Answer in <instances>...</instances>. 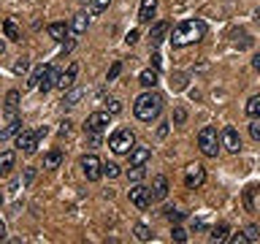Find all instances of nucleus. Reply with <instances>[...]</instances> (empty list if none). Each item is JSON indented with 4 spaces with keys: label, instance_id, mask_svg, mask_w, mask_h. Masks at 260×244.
<instances>
[{
    "label": "nucleus",
    "instance_id": "f257e3e1",
    "mask_svg": "<svg viewBox=\"0 0 260 244\" xmlns=\"http://www.w3.org/2000/svg\"><path fill=\"white\" fill-rule=\"evenodd\" d=\"M206 36V24L201 19H184L174 27V36H171V44L174 46H187V44H195Z\"/></svg>",
    "mask_w": 260,
    "mask_h": 244
},
{
    "label": "nucleus",
    "instance_id": "f03ea898",
    "mask_svg": "<svg viewBox=\"0 0 260 244\" xmlns=\"http://www.w3.org/2000/svg\"><path fill=\"white\" fill-rule=\"evenodd\" d=\"M133 111H136V117L141 119V122L157 119V117H160V111H162V98H160L157 93H152V89H146L144 95H138V98H136Z\"/></svg>",
    "mask_w": 260,
    "mask_h": 244
},
{
    "label": "nucleus",
    "instance_id": "7ed1b4c3",
    "mask_svg": "<svg viewBox=\"0 0 260 244\" xmlns=\"http://www.w3.org/2000/svg\"><path fill=\"white\" fill-rule=\"evenodd\" d=\"M219 144H222V136H217V128L206 125V128L198 133V149L206 155V158H217Z\"/></svg>",
    "mask_w": 260,
    "mask_h": 244
},
{
    "label": "nucleus",
    "instance_id": "20e7f679",
    "mask_svg": "<svg viewBox=\"0 0 260 244\" xmlns=\"http://www.w3.org/2000/svg\"><path fill=\"white\" fill-rule=\"evenodd\" d=\"M109 146H111V152H117V155H130V149L136 146V136H133V130H127V128L114 130L111 138H109Z\"/></svg>",
    "mask_w": 260,
    "mask_h": 244
},
{
    "label": "nucleus",
    "instance_id": "39448f33",
    "mask_svg": "<svg viewBox=\"0 0 260 244\" xmlns=\"http://www.w3.org/2000/svg\"><path fill=\"white\" fill-rule=\"evenodd\" d=\"M46 133V128H38V130H19V133H16V146H19V149L24 152V155H32L36 152V146H38V138Z\"/></svg>",
    "mask_w": 260,
    "mask_h": 244
},
{
    "label": "nucleus",
    "instance_id": "423d86ee",
    "mask_svg": "<svg viewBox=\"0 0 260 244\" xmlns=\"http://www.w3.org/2000/svg\"><path fill=\"white\" fill-rule=\"evenodd\" d=\"M109 125H111V114L109 111H92L84 122V130L89 136H101Z\"/></svg>",
    "mask_w": 260,
    "mask_h": 244
},
{
    "label": "nucleus",
    "instance_id": "0eeeda50",
    "mask_svg": "<svg viewBox=\"0 0 260 244\" xmlns=\"http://www.w3.org/2000/svg\"><path fill=\"white\" fill-rule=\"evenodd\" d=\"M127 198H130V203H133L136 209H146L152 203V187H144L141 182H136L133 187H130Z\"/></svg>",
    "mask_w": 260,
    "mask_h": 244
},
{
    "label": "nucleus",
    "instance_id": "6e6552de",
    "mask_svg": "<svg viewBox=\"0 0 260 244\" xmlns=\"http://www.w3.org/2000/svg\"><path fill=\"white\" fill-rule=\"evenodd\" d=\"M81 171H84V176L89 182H98V179L103 176V160L98 158V155H84V158H81Z\"/></svg>",
    "mask_w": 260,
    "mask_h": 244
},
{
    "label": "nucleus",
    "instance_id": "1a4fd4ad",
    "mask_svg": "<svg viewBox=\"0 0 260 244\" xmlns=\"http://www.w3.org/2000/svg\"><path fill=\"white\" fill-rule=\"evenodd\" d=\"M203 182H206V168H203V166L192 163V166H187V168H184V185L190 187V190L201 187Z\"/></svg>",
    "mask_w": 260,
    "mask_h": 244
},
{
    "label": "nucleus",
    "instance_id": "9d476101",
    "mask_svg": "<svg viewBox=\"0 0 260 244\" xmlns=\"http://www.w3.org/2000/svg\"><path fill=\"white\" fill-rule=\"evenodd\" d=\"M57 79H60V73L54 71V65H44L41 68V79H38V89L41 93H49L52 87H57Z\"/></svg>",
    "mask_w": 260,
    "mask_h": 244
},
{
    "label": "nucleus",
    "instance_id": "9b49d317",
    "mask_svg": "<svg viewBox=\"0 0 260 244\" xmlns=\"http://www.w3.org/2000/svg\"><path fill=\"white\" fill-rule=\"evenodd\" d=\"M244 209L247 211L260 209V185H247L244 187Z\"/></svg>",
    "mask_w": 260,
    "mask_h": 244
},
{
    "label": "nucleus",
    "instance_id": "f8f14e48",
    "mask_svg": "<svg viewBox=\"0 0 260 244\" xmlns=\"http://www.w3.org/2000/svg\"><path fill=\"white\" fill-rule=\"evenodd\" d=\"M222 146L228 152H241V136H239V130L236 128H225L222 130Z\"/></svg>",
    "mask_w": 260,
    "mask_h": 244
},
{
    "label": "nucleus",
    "instance_id": "ddd939ff",
    "mask_svg": "<svg viewBox=\"0 0 260 244\" xmlns=\"http://www.w3.org/2000/svg\"><path fill=\"white\" fill-rule=\"evenodd\" d=\"M76 73H79V65H76V63H71V65H68V71H62V73H60V79H57V87H60L62 93H65V89H71L73 84H76Z\"/></svg>",
    "mask_w": 260,
    "mask_h": 244
},
{
    "label": "nucleus",
    "instance_id": "4468645a",
    "mask_svg": "<svg viewBox=\"0 0 260 244\" xmlns=\"http://www.w3.org/2000/svg\"><path fill=\"white\" fill-rule=\"evenodd\" d=\"M168 190H171V187H168V179L162 176V174L152 179V201H162V198L168 195Z\"/></svg>",
    "mask_w": 260,
    "mask_h": 244
},
{
    "label": "nucleus",
    "instance_id": "2eb2a0df",
    "mask_svg": "<svg viewBox=\"0 0 260 244\" xmlns=\"http://www.w3.org/2000/svg\"><path fill=\"white\" fill-rule=\"evenodd\" d=\"M149 158H152L149 146H133V149H130V166H146Z\"/></svg>",
    "mask_w": 260,
    "mask_h": 244
},
{
    "label": "nucleus",
    "instance_id": "dca6fc26",
    "mask_svg": "<svg viewBox=\"0 0 260 244\" xmlns=\"http://www.w3.org/2000/svg\"><path fill=\"white\" fill-rule=\"evenodd\" d=\"M3 103H6V117H8V119L19 117V114H16V109H19V93H16V89H8Z\"/></svg>",
    "mask_w": 260,
    "mask_h": 244
},
{
    "label": "nucleus",
    "instance_id": "f3484780",
    "mask_svg": "<svg viewBox=\"0 0 260 244\" xmlns=\"http://www.w3.org/2000/svg\"><path fill=\"white\" fill-rule=\"evenodd\" d=\"M14 163H16V152L11 149H6V152H0V176H8L14 171Z\"/></svg>",
    "mask_w": 260,
    "mask_h": 244
},
{
    "label": "nucleus",
    "instance_id": "a211bd4d",
    "mask_svg": "<svg viewBox=\"0 0 260 244\" xmlns=\"http://www.w3.org/2000/svg\"><path fill=\"white\" fill-rule=\"evenodd\" d=\"M154 11H157V0H141V8H138V22H152Z\"/></svg>",
    "mask_w": 260,
    "mask_h": 244
},
{
    "label": "nucleus",
    "instance_id": "6ab92c4d",
    "mask_svg": "<svg viewBox=\"0 0 260 244\" xmlns=\"http://www.w3.org/2000/svg\"><path fill=\"white\" fill-rule=\"evenodd\" d=\"M46 30H49V36H52L54 41H65V38H68V33H71V27L65 22H52Z\"/></svg>",
    "mask_w": 260,
    "mask_h": 244
},
{
    "label": "nucleus",
    "instance_id": "aec40b11",
    "mask_svg": "<svg viewBox=\"0 0 260 244\" xmlns=\"http://www.w3.org/2000/svg\"><path fill=\"white\" fill-rule=\"evenodd\" d=\"M19 130H22V119H19V117L8 119V125H6L3 130H0V141H8V138H11V136H16Z\"/></svg>",
    "mask_w": 260,
    "mask_h": 244
},
{
    "label": "nucleus",
    "instance_id": "412c9836",
    "mask_svg": "<svg viewBox=\"0 0 260 244\" xmlns=\"http://www.w3.org/2000/svg\"><path fill=\"white\" fill-rule=\"evenodd\" d=\"M138 84L146 87V89H152L154 84H157V68H146V71H141V76H138Z\"/></svg>",
    "mask_w": 260,
    "mask_h": 244
},
{
    "label": "nucleus",
    "instance_id": "4be33fe9",
    "mask_svg": "<svg viewBox=\"0 0 260 244\" xmlns=\"http://www.w3.org/2000/svg\"><path fill=\"white\" fill-rule=\"evenodd\" d=\"M60 166H62V152H60V149L46 152V158H44V168L54 171V168H60Z\"/></svg>",
    "mask_w": 260,
    "mask_h": 244
},
{
    "label": "nucleus",
    "instance_id": "5701e85b",
    "mask_svg": "<svg viewBox=\"0 0 260 244\" xmlns=\"http://www.w3.org/2000/svg\"><path fill=\"white\" fill-rule=\"evenodd\" d=\"M81 98H84V89H81V87H71V89H65L62 103H65V106H76Z\"/></svg>",
    "mask_w": 260,
    "mask_h": 244
},
{
    "label": "nucleus",
    "instance_id": "b1692460",
    "mask_svg": "<svg viewBox=\"0 0 260 244\" xmlns=\"http://www.w3.org/2000/svg\"><path fill=\"white\" fill-rule=\"evenodd\" d=\"M87 24H89V16L87 14H76V16H73V22H71V30L76 33V36H84Z\"/></svg>",
    "mask_w": 260,
    "mask_h": 244
},
{
    "label": "nucleus",
    "instance_id": "393cba45",
    "mask_svg": "<svg viewBox=\"0 0 260 244\" xmlns=\"http://www.w3.org/2000/svg\"><path fill=\"white\" fill-rule=\"evenodd\" d=\"M166 33H168V22H157V24L152 27V33H149V41H152L154 46H157L160 41L166 38Z\"/></svg>",
    "mask_w": 260,
    "mask_h": 244
},
{
    "label": "nucleus",
    "instance_id": "a878e982",
    "mask_svg": "<svg viewBox=\"0 0 260 244\" xmlns=\"http://www.w3.org/2000/svg\"><path fill=\"white\" fill-rule=\"evenodd\" d=\"M3 30H6V38L22 41V30H19V24H16L14 19H6V22H3Z\"/></svg>",
    "mask_w": 260,
    "mask_h": 244
},
{
    "label": "nucleus",
    "instance_id": "bb28decb",
    "mask_svg": "<svg viewBox=\"0 0 260 244\" xmlns=\"http://www.w3.org/2000/svg\"><path fill=\"white\" fill-rule=\"evenodd\" d=\"M247 114L252 119H260V95H252L247 101Z\"/></svg>",
    "mask_w": 260,
    "mask_h": 244
},
{
    "label": "nucleus",
    "instance_id": "cd10ccee",
    "mask_svg": "<svg viewBox=\"0 0 260 244\" xmlns=\"http://www.w3.org/2000/svg\"><path fill=\"white\" fill-rule=\"evenodd\" d=\"M209 239H211V241H228V225H225V223H219L217 228H211Z\"/></svg>",
    "mask_w": 260,
    "mask_h": 244
},
{
    "label": "nucleus",
    "instance_id": "c85d7f7f",
    "mask_svg": "<svg viewBox=\"0 0 260 244\" xmlns=\"http://www.w3.org/2000/svg\"><path fill=\"white\" fill-rule=\"evenodd\" d=\"M133 233H136L138 241H152V231H149V225H144V223H138L133 228Z\"/></svg>",
    "mask_w": 260,
    "mask_h": 244
},
{
    "label": "nucleus",
    "instance_id": "c756f323",
    "mask_svg": "<svg viewBox=\"0 0 260 244\" xmlns=\"http://www.w3.org/2000/svg\"><path fill=\"white\" fill-rule=\"evenodd\" d=\"M144 176H146V166H130V171H127L130 182H141Z\"/></svg>",
    "mask_w": 260,
    "mask_h": 244
},
{
    "label": "nucleus",
    "instance_id": "7c9ffc66",
    "mask_svg": "<svg viewBox=\"0 0 260 244\" xmlns=\"http://www.w3.org/2000/svg\"><path fill=\"white\" fill-rule=\"evenodd\" d=\"M171 87H174L176 93H179V89H184V87H187V73H174V79H171Z\"/></svg>",
    "mask_w": 260,
    "mask_h": 244
},
{
    "label": "nucleus",
    "instance_id": "2f4dec72",
    "mask_svg": "<svg viewBox=\"0 0 260 244\" xmlns=\"http://www.w3.org/2000/svg\"><path fill=\"white\" fill-rule=\"evenodd\" d=\"M103 174L109 176V179H117V176L122 174V171H119L117 163H103Z\"/></svg>",
    "mask_w": 260,
    "mask_h": 244
},
{
    "label": "nucleus",
    "instance_id": "473e14b6",
    "mask_svg": "<svg viewBox=\"0 0 260 244\" xmlns=\"http://www.w3.org/2000/svg\"><path fill=\"white\" fill-rule=\"evenodd\" d=\"M182 217H184V211H179V209H174V206H168V209H166V220H168V223H174V225H176Z\"/></svg>",
    "mask_w": 260,
    "mask_h": 244
},
{
    "label": "nucleus",
    "instance_id": "72a5a7b5",
    "mask_svg": "<svg viewBox=\"0 0 260 244\" xmlns=\"http://www.w3.org/2000/svg\"><path fill=\"white\" fill-rule=\"evenodd\" d=\"M171 239H174V241H187V231H184V228H179V225H174V228H171Z\"/></svg>",
    "mask_w": 260,
    "mask_h": 244
},
{
    "label": "nucleus",
    "instance_id": "f704fd0d",
    "mask_svg": "<svg viewBox=\"0 0 260 244\" xmlns=\"http://www.w3.org/2000/svg\"><path fill=\"white\" fill-rule=\"evenodd\" d=\"M27 68H30V60H27V57H19V60L14 63V73H27Z\"/></svg>",
    "mask_w": 260,
    "mask_h": 244
},
{
    "label": "nucleus",
    "instance_id": "c9c22d12",
    "mask_svg": "<svg viewBox=\"0 0 260 244\" xmlns=\"http://www.w3.org/2000/svg\"><path fill=\"white\" fill-rule=\"evenodd\" d=\"M244 233H247L249 241H257L260 239V228L257 225H247V228H244Z\"/></svg>",
    "mask_w": 260,
    "mask_h": 244
},
{
    "label": "nucleus",
    "instance_id": "e433bc0d",
    "mask_svg": "<svg viewBox=\"0 0 260 244\" xmlns=\"http://www.w3.org/2000/svg\"><path fill=\"white\" fill-rule=\"evenodd\" d=\"M109 3H111V0H95V3H92V16L103 14L106 8H109Z\"/></svg>",
    "mask_w": 260,
    "mask_h": 244
},
{
    "label": "nucleus",
    "instance_id": "4c0bfd02",
    "mask_svg": "<svg viewBox=\"0 0 260 244\" xmlns=\"http://www.w3.org/2000/svg\"><path fill=\"white\" fill-rule=\"evenodd\" d=\"M184 119H187V109H184V106H179V109L174 111V125H182Z\"/></svg>",
    "mask_w": 260,
    "mask_h": 244
},
{
    "label": "nucleus",
    "instance_id": "58836bf2",
    "mask_svg": "<svg viewBox=\"0 0 260 244\" xmlns=\"http://www.w3.org/2000/svg\"><path fill=\"white\" fill-rule=\"evenodd\" d=\"M228 241H231V244H249V239H247V233H236V236H228Z\"/></svg>",
    "mask_w": 260,
    "mask_h": 244
},
{
    "label": "nucleus",
    "instance_id": "ea45409f",
    "mask_svg": "<svg viewBox=\"0 0 260 244\" xmlns=\"http://www.w3.org/2000/svg\"><path fill=\"white\" fill-rule=\"evenodd\" d=\"M106 111H109V114H119L122 111V103L119 101H106Z\"/></svg>",
    "mask_w": 260,
    "mask_h": 244
},
{
    "label": "nucleus",
    "instance_id": "a19ab883",
    "mask_svg": "<svg viewBox=\"0 0 260 244\" xmlns=\"http://www.w3.org/2000/svg\"><path fill=\"white\" fill-rule=\"evenodd\" d=\"M119 73H122V63L117 60V63H114V65H111V68H109V81H114V79H117V76H119Z\"/></svg>",
    "mask_w": 260,
    "mask_h": 244
},
{
    "label": "nucleus",
    "instance_id": "79ce46f5",
    "mask_svg": "<svg viewBox=\"0 0 260 244\" xmlns=\"http://www.w3.org/2000/svg\"><path fill=\"white\" fill-rule=\"evenodd\" d=\"M249 136L255 138V141H260V122H257V119H255V122H252V125H249Z\"/></svg>",
    "mask_w": 260,
    "mask_h": 244
},
{
    "label": "nucleus",
    "instance_id": "37998d69",
    "mask_svg": "<svg viewBox=\"0 0 260 244\" xmlns=\"http://www.w3.org/2000/svg\"><path fill=\"white\" fill-rule=\"evenodd\" d=\"M71 125H73V122H68V119L60 122V136H62V138H65V136H71Z\"/></svg>",
    "mask_w": 260,
    "mask_h": 244
},
{
    "label": "nucleus",
    "instance_id": "c03bdc74",
    "mask_svg": "<svg viewBox=\"0 0 260 244\" xmlns=\"http://www.w3.org/2000/svg\"><path fill=\"white\" fill-rule=\"evenodd\" d=\"M32 179H36V168H24V187H27Z\"/></svg>",
    "mask_w": 260,
    "mask_h": 244
},
{
    "label": "nucleus",
    "instance_id": "a18cd8bd",
    "mask_svg": "<svg viewBox=\"0 0 260 244\" xmlns=\"http://www.w3.org/2000/svg\"><path fill=\"white\" fill-rule=\"evenodd\" d=\"M136 41H138V30H130L127 33V44H136Z\"/></svg>",
    "mask_w": 260,
    "mask_h": 244
},
{
    "label": "nucleus",
    "instance_id": "49530a36",
    "mask_svg": "<svg viewBox=\"0 0 260 244\" xmlns=\"http://www.w3.org/2000/svg\"><path fill=\"white\" fill-rule=\"evenodd\" d=\"M203 228H206V225H203L201 220H192V231H203Z\"/></svg>",
    "mask_w": 260,
    "mask_h": 244
},
{
    "label": "nucleus",
    "instance_id": "de8ad7c7",
    "mask_svg": "<svg viewBox=\"0 0 260 244\" xmlns=\"http://www.w3.org/2000/svg\"><path fill=\"white\" fill-rule=\"evenodd\" d=\"M152 63H154V68H160V63H162V57H160V54H152Z\"/></svg>",
    "mask_w": 260,
    "mask_h": 244
},
{
    "label": "nucleus",
    "instance_id": "09e8293b",
    "mask_svg": "<svg viewBox=\"0 0 260 244\" xmlns=\"http://www.w3.org/2000/svg\"><path fill=\"white\" fill-rule=\"evenodd\" d=\"M3 239H6V223L0 220V241H3Z\"/></svg>",
    "mask_w": 260,
    "mask_h": 244
},
{
    "label": "nucleus",
    "instance_id": "8fccbe9b",
    "mask_svg": "<svg viewBox=\"0 0 260 244\" xmlns=\"http://www.w3.org/2000/svg\"><path fill=\"white\" fill-rule=\"evenodd\" d=\"M252 65H255V71H260V54H255V60H252Z\"/></svg>",
    "mask_w": 260,
    "mask_h": 244
},
{
    "label": "nucleus",
    "instance_id": "3c124183",
    "mask_svg": "<svg viewBox=\"0 0 260 244\" xmlns=\"http://www.w3.org/2000/svg\"><path fill=\"white\" fill-rule=\"evenodd\" d=\"M255 19L260 22V6H257V11H255Z\"/></svg>",
    "mask_w": 260,
    "mask_h": 244
},
{
    "label": "nucleus",
    "instance_id": "603ef678",
    "mask_svg": "<svg viewBox=\"0 0 260 244\" xmlns=\"http://www.w3.org/2000/svg\"><path fill=\"white\" fill-rule=\"evenodd\" d=\"M6 52V46H3V41H0V54H3Z\"/></svg>",
    "mask_w": 260,
    "mask_h": 244
},
{
    "label": "nucleus",
    "instance_id": "864d4df0",
    "mask_svg": "<svg viewBox=\"0 0 260 244\" xmlns=\"http://www.w3.org/2000/svg\"><path fill=\"white\" fill-rule=\"evenodd\" d=\"M0 203H3V195H0Z\"/></svg>",
    "mask_w": 260,
    "mask_h": 244
}]
</instances>
